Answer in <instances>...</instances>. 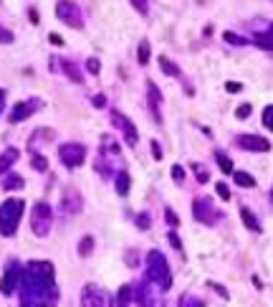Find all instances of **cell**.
Listing matches in <instances>:
<instances>
[{"label": "cell", "mask_w": 273, "mask_h": 307, "mask_svg": "<svg viewBox=\"0 0 273 307\" xmlns=\"http://www.w3.org/2000/svg\"><path fill=\"white\" fill-rule=\"evenodd\" d=\"M23 287V307H53L56 302V282L51 261H28L21 277Z\"/></svg>", "instance_id": "6da1fadb"}, {"label": "cell", "mask_w": 273, "mask_h": 307, "mask_svg": "<svg viewBox=\"0 0 273 307\" xmlns=\"http://www.w3.org/2000/svg\"><path fill=\"white\" fill-rule=\"evenodd\" d=\"M147 277L154 282V284H159L162 289H170L172 287V272H170V264H167V259H165V254L162 251H157V249H152L149 254H147Z\"/></svg>", "instance_id": "7a4b0ae2"}, {"label": "cell", "mask_w": 273, "mask_h": 307, "mask_svg": "<svg viewBox=\"0 0 273 307\" xmlns=\"http://www.w3.org/2000/svg\"><path fill=\"white\" fill-rule=\"evenodd\" d=\"M23 201L18 198H8L3 206H0V236H13L18 229V221L23 216Z\"/></svg>", "instance_id": "3957f363"}, {"label": "cell", "mask_w": 273, "mask_h": 307, "mask_svg": "<svg viewBox=\"0 0 273 307\" xmlns=\"http://www.w3.org/2000/svg\"><path fill=\"white\" fill-rule=\"evenodd\" d=\"M51 218H53V211L48 203H36L33 206V213H31V229L36 236H48L51 231Z\"/></svg>", "instance_id": "277c9868"}, {"label": "cell", "mask_w": 273, "mask_h": 307, "mask_svg": "<svg viewBox=\"0 0 273 307\" xmlns=\"http://www.w3.org/2000/svg\"><path fill=\"white\" fill-rule=\"evenodd\" d=\"M59 158H61L64 165H69V168H79V165L86 160V147L79 145V142H66V145L59 147Z\"/></svg>", "instance_id": "5b68a950"}, {"label": "cell", "mask_w": 273, "mask_h": 307, "mask_svg": "<svg viewBox=\"0 0 273 307\" xmlns=\"http://www.w3.org/2000/svg\"><path fill=\"white\" fill-rule=\"evenodd\" d=\"M56 16H59V21H64V23L71 26V28H81V26H84V21H81V11H79L76 3H71V0H59Z\"/></svg>", "instance_id": "8992f818"}, {"label": "cell", "mask_w": 273, "mask_h": 307, "mask_svg": "<svg viewBox=\"0 0 273 307\" xmlns=\"http://www.w3.org/2000/svg\"><path fill=\"white\" fill-rule=\"evenodd\" d=\"M192 213H195V218H197L200 224H205V226H210V224H215V221L220 218V213L215 211V206H212L210 198H197V201H192Z\"/></svg>", "instance_id": "52a82bcc"}, {"label": "cell", "mask_w": 273, "mask_h": 307, "mask_svg": "<svg viewBox=\"0 0 273 307\" xmlns=\"http://www.w3.org/2000/svg\"><path fill=\"white\" fill-rule=\"evenodd\" d=\"M21 277H23V269L18 267V261H11L8 272L3 274V279H0V292H3V294H13L21 287Z\"/></svg>", "instance_id": "ba28073f"}, {"label": "cell", "mask_w": 273, "mask_h": 307, "mask_svg": "<svg viewBox=\"0 0 273 307\" xmlns=\"http://www.w3.org/2000/svg\"><path fill=\"white\" fill-rule=\"evenodd\" d=\"M84 304L86 307H112V294L104 289H96L94 284H86L84 289Z\"/></svg>", "instance_id": "9c48e42d"}, {"label": "cell", "mask_w": 273, "mask_h": 307, "mask_svg": "<svg viewBox=\"0 0 273 307\" xmlns=\"http://www.w3.org/2000/svg\"><path fill=\"white\" fill-rule=\"evenodd\" d=\"M112 122H114V124H117V127L124 132V140H127V145H132V147H134V145L139 142V135H137V129H134L132 119H127L122 112H117V109H114V112H112Z\"/></svg>", "instance_id": "30bf717a"}, {"label": "cell", "mask_w": 273, "mask_h": 307, "mask_svg": "<svg viewBox=\"0 0 273 307\" xmlns=\"http://www.w3.org/2000/svg\"><path fill=\"white\" fill-rule=\"evenodd\" d=\"M235 145H240L243 150H250V152H268L270 150V142L265 137H258V135H238Z\"/></svg>", "instance_id": "8fae6325"}, {"label": "cell", "mask_w": 273, "mask_h": 307, "mask_svg": "<svg viewBox=\"0 0 273 307\" xmlns=\"http://www.w3.org/2000/svg\"><path fill=\"white\" fill-rule=\"evenodd\" d=\"M38 109V102L36 99H31V102H18L16 107H13V112H11V124H18V122H23V119H28L33 112Z\"/></svg>", "instance_id": "7c38bea8"}, {"label": "cell", "mask_w": 273, "mask_h": 307, "mask_svg": "<svg viewBox=\"0 0 273 307\" xmlns=\"http://www.w3.org/2000/svg\"><path fill=\"white\" fill-rule=\"evenodd\" d=\"M147 99H149V109H152V114H154V122L162 124V112H159L162 94H159V89L154 86V81H147Z\"/></svg>", "instance_id": "4fadbf2b"}, {"label": "cell", "mask_w": 273, "mask_h": 307, "mask_svg": "<svg viewBox=\"0 0 273 307\" xmlns=\"http://www.w3.org/2000/svg\"><path fill=\"white\" fill-rule=\"evenodd\" d=\"M134 299L139 302V307H154V297L147 282H142L139 287H134Z\"/></svg>", "instance_id": "5bb4252c"}, {"label": "cell", "mask_w": 273, "mask_h": 307, "mask_svg": "<svg viewBox=\"0 0 273 307\" xmlns=\"http://www.w3.org/2000/svg\"><path fill=\"white\" fill-rule=\"evenodd\" d=\"M253 43H255L258 49H263V51H273V23H270V28H268L265 33H255Z\"/></svg>", "instance_id": "9a60e30c"}, {"label": "cell", "mask_w": 273, "mask_h": 307, "mask_svg": "<svg viewBox=\"0 0 273 307\" xmlns=\"http://www.w3.org/2000/svg\"><path fill=\"white\" fill-rule=\"evenodd\" d=\"M59 64H61L64 74H66L71 81H76V84H81V81H84V76H81V71H79V66H76L74 61H59Z\"/></svg>", "instance_id": "2e32d148"}, {"label": "cell", "mask_w": 273, "mask_h": 307, "mask_svg": "<svg viewBox=\"0 0 273 307\" xmlns=\"http://www.w3.org/2000/svg\"><path fill=\"white\" fill-rule=\"evenodd\" d=\"M16 160H18V150H16V147H8L3 155H0V173H6Z\"/></svg>", "instance_id": "e0dca14e"}, {"label": "cell", "mask_w": 273, "mask_h": 307, "mask_svg": "<svg viewBox=\"0 0 273 307\" xmlns=\"http://www.w3.org/2000/svg\"><path fill=\"white\" fill-rule=\"evenodd\" d=\"M132 297H134V287H132V284H124V287L119 289V294H117V307H129Z\"/></svg>", "instance_id": "ac0fdd59"}, {"label": "cell", "mask_w": 273, "mask_h": 307, "mask_svg": "<svg viewBox=\"0 0 273 307\" xmlns=\"http://www.w3.org/2000/svg\"><path fill=\"white\" fill-rule=\"evenodd\" d=\"M114 186H117V193H119V196H127V193H129V186H132L129 173H127V170H122V173L117 176V183H114Z\"/></svg>", "instance_id": "d6986e66"}, {"label": "cell", "mask_w": 273, "mask_h": 307, "mask_svg": "<svg viewBox=\"0 0 273 307\" xmlns=\"http://www.w3.org/2000/svg\"><path fill=\"white\" fill-rule=\"evenodd\" d=\"M233 178H235V183H238L240 188H255V178L248 176V173H243V170L233 173Z\"/></svg>", "instance_id": "ffe728a7"}, {"label": "cell", "mask_w": 273, "mask_h": 307, "mask_svg": "<svg viewBox=\"0 0 273 307\" xmlns=\"http://www.w3.org/2000/svg\"><path fill=\"white\" fill-rule=\"evenodd\" d=\"M240 218H243V224L250 229V231H260V224H258V218L248 211V208H240Z\"/></svg>", "instance_id": "44dd1931"}, {"label": "cell", "mask_w": 273, "mask_h": 307, "mask_svg": "<svg viewBox=\"0 0 273 307\" xmlns=\"http://www.w3.org/2000/svg\"><path fill=\"white\" fill-rule=\"evenodd\" d=\"M157 61H159V69H162L167 76H180V69H177V66H175V64L167 59V56H159Z\"/></svg>", "instance_id": "7402d4cb"}, {"label": "cell", "mask_w": 273, "mask_h": 307, "mask_svg": "<svg viewBox=\"0 0 273 307\" xmlns=\"http://www.w3.org/2000/svg\"><path fill=\"white\" fill-rule=\"evenodd\" d=\"M3 188H6V191H18V188H23V178L16 176V173H11V176H6Z\"/></svg>", "instance_id": "603a6c76"}, {"label": "cell", "mask_w": 273, "mask_h": 307, "mask_svg": "<svg viewBox=\"0 0 273 307\" xmlns=\"http://www.w3.org/2000/svg\"><path fill=\"white\" fill-rule=\"evenodd\" d=\"M180 307H205V304H202V299H197L195 294L187 292V294L180 297Z\"/></svg>", "instance_id": "cb8c5ba5"}, {"label": "cell", "mask_w": 273, "mask_h": 307, "mask_svg": "<svg viewBox=\"0 0 273 307\" xmlns=\"http://www.w3.org/2000/svg\"><path fill=\"white\" fill-rule=\"evenodd\" d=\"M137 59H139V64H142V66H147V64H149V41H142V43H139Z\"/></svg>", "instance_id": "d4e9b609"}, {"label": "cell", "mask_w": 273, "mask_h": 307, "mask_svg": "<svg viewBox=\"0 0 273 307\" xmlns=\"http://www.w3.org/2000/svg\"><path fill=\"white\" fill-rule=\"evenodd\" d=\"M91 249H94V239H91V236H84V239L79 241V254H81V256H89Z\"/></svg>", "instance_id": "484cf974"}, {"label": "cell", "mask_w": 273, "mask_h": 307, "mask_svg": "<svg viewBox=\"0 0 273 307\" xmlns=\"http://www.w3.org/2000/svg\"><path fill=\"white\" fill-rule=\"evenodd\" d=\"M215 158H217V163H220V170H223V173H233V163H230V158L225 155V152H215Z\"/></svg>", "instance_id": "4316f807"}, {"label": "cell", "mask_w": 273, "mask_h": 307, "mask_svg": "<svg viewBox=\"0 0 273 307\" xmlns=\"http://www.w3.org/2000/svg\"><path fill=\"white\" fill-rule=\"evenodd\" d=\"M31 163H33V168H36L38 173H46V170H48V160H46L43 155H33Z\"/></svg>", "instance_id": "83f0119b"}, {"label": "cell", "mask_w": 273, "mask_h": 307, "mask_svg": "<svg viewBox=\"0 0 273 307\" xmlns=\"http://www.w3.org/2000/svg\"><path fill=\"white\" fill-rule=\"evenodd\" d=\"M225 41H228L230 46H245V43H248L243 36H238V33H233V31H228V33H225Z\"/></svg>", "instance_id": "f1b7e54d"}, {"label": "cell", "mask_w": 273, "mask_h": 307, "mask_svg": "<svg viewBox=\"0 0 273 307\" xmlns=\"http://www.w3.org/2000/svg\"><path fill=\"white\" fill-rule=\"evenodd\" d=\"M263 124L273 132V104H268V107L263 109Z\"/></svg>", "instance_id": "f546056e"}, {"label": "cell", "mask_w": 273, "mask_h": 307, "mask_svg": "<svg viewBox=\"0 0 273 307\" xmlns=\"http://www.w3.org/2000/svg\"><path fill=\"white\" fill-rule=\"evenodd\" d=\"M215 193H217L223 201H230V191H228V186H225V183H215Z\"/></svg>", "instance_id": "4dcf8cb0"}, {"label": "cell", "mask_w": 273, "mask_h": 307, "mask_svg": "<svg viewBox=\"0 0 273 307\" xmlns=\"http://www.w3.org/2000/svg\"><path fill=\"white\" fill-rule=\"evenodd\" d=\"M132 6H134L142 16H147V13H149V3H147V0H132Z\"/></svg>", "instance_id": "1f68e13d"}, {"label": "cell", "mask_w": 273, "mask_h": 307, "mask_svg": "<svg viewBox=\"0 0 273 307\" xmlns=\"http://www.w3.org/2000/svg\"><path fill=\"white\" fill-rule=\"evenodd\" d=\"M250 112H253V107H250V104H240V107L235 109V117H238V119H245Z\"/></svg>", "instance_id": "d6a6232c"}, {"label": "cell", "mask_w": 273, "mask_h": 307, "mask_svg": "<svg viewBox=\"0 0 273 307\" xmlns=\"http://www.w3.org/2000/svg\"><path fill=\"white\" fill-rule=\"evenodd\" d=\"M165 218H167V224H170V226H180V216H177L172 208H167V211H165Z\"/></svg>", "instance_id": "836d02e7"}, {"label": "cell", "mask_w": 273, "mask_h": 307, "mask_svg": "<svg viewBox=\"0 0 273 307\" xmlns=\"http://www.w3.org/2000/svg\"><path fill=\"white\" fill-rule=\"evenodd\" d=\"M0 43H13V33L3 26H0Z\"/></svg>", "instance_id": "e575fe53"}, {"label": "cell", "mask_w": 273, "mask_h": 307, "mask_svg": "<svg viewBox=\"0 0 273 307\" xmlns=\"http://www.w3.org/2000/svg\"><path fill=\"white\" fill-rule=\"evenodd\" d=\"M137 226H139L142 231H147V229H149V216H147V213H139V216H137Z\"/></svg>", "instance_id": "d590c367"}, {"label": "cell", "mask_w": 273, "mask_h": 307, "mask_svg": "<svg viewBox=\"0 0 273 307\" xmlns=\"http://www.w3.org/2000/svg\"><path fill=\"white\" fill-rule=\"evenodd\" d=\"M167 239H170V244H172L177 251H182V241H180V236H177L175 231H170V236H167Z\"/></svg>", "instance_id": "8d00e7d4"}, {"label": "cell", "mask_w": 273, "mask_h": 307, "mask_svg": "<svg viewBox=\"0 0 273 307\" xmlns=\"http://www.w3.org/2000/svg\"><path fill=\"white\" fill-rule=\"evenodd\" d=\"M86 69H89L91 74H99V69H101V66H99V59H89V61H86Z\"/></svg>", "instance_id": "74e56055"}, {"label": "cell", "mask_w": 273, "mask_h": 307, "mask_svg": "<svg viewBox=\"0 0 273 307\" xmlns=\"http://www.w3.org/2000/svg\"><path fill=\"white\" fill-rule=\"evenodd\" d=\"M94 107H96V109H104V107H106V97H104V94H96V97H94Z\"/></svg>", "instance_id": "f35d334b"}, {"label": "cell", "mask_w": 273, "mask_h": 307, "mask_svg": "<svg viewBox=\"0 0 273 307\" xmlns=\"http://www.w3.org/2000/svg\"><path fill=\"white\" fill-rule=\"evenodd\" d=\"M152 155H154V160H162V147H159V142H154V140H152Z\"/></svg>", "instance_id": "ab89813d"}, {"label": "cell", "mask_w": 273, "mask_h": 307, "mask_svg": "<svg viewBox=\"0 0 273 307\" xmlns=\"http://www.w3.org/2000/svg\"><path fill=\"white\" fill-rule=\"evenodd\" d=\"M225 89H228L230 94H235V92H240V89H243V84H238V81H228V84H225Z\"/></svg>", "instance_id": "60d3db41"}, {"label": "cell", "mask_w": 273, "mask_h": 307, "mask_svg": "<svg viewBox=\"0 0 273 307\" xmlns=\"http://www.w3.org/2000/svg\"><path fill=\"white\" fill-rule=\"evenodd\" d=\"M210 287H212V289H215V292H217L223 299H228V297H230V294L225 292V287H223V284H212V282H210Z\"/></svg>", "instance_id": "b9f144b4"}, {"label": "cell", "mask_w": 273, "mask_h": 307, "mask_svg": "<svg viewBox=\"0 0 273 307\" xmlns=\"http://www.w3.org/2000/svg\"><path fill=\"white\" fill-rule=\"evenodd\" d=\"M172 178H175V181H182V178H185V170H182L180 165H175V168H172Z\"/></svg>", "instance_id": "7bdbcfd3"}, {"label": "cell", "mask_w": 273, "mask_h": 307, "mask_svg": "<svg viewBox=\"0 0 273 307\" xmlns=\"http://www.w3.org/2000/svg\"><path fill=\"white\" fill-rule=\"evenodd\" d=\"M48 41H51L53 46H64V38H61L59 33H51V36H48Z\"/></svg>", "instance_id": "ee69618b"}, {"label": "cell", "mask_w": 273, "mask_h": 307, "mask_svg": "<svg viewBox=\"0 0 273 307\" xmlns=\"http://www.w3.org/2000/svg\"><path fill=\"white\" fill-rule=\"evenodd\" d=\"M195 170H197V181H200V183H207V173H205L200 165H195Z\"/></svg>", "instance_id": "f6af8a7d"}, {"label": "cell", "mask_w": 273, "mask_h": 307, "mask_svg": "<svg viewBox=\"0 0 273 307\" xmlns=\"http://www.w3.org/2000/svg\"><path fill=\"white\" fill-rule=\"evenodd\" d=\"M127 264H137V254H132V251H127Z\"/></svg>", "instance_id": "bcb514c9"}, {"label": "cell", "mask_w": 273, "mask_h": 307, "mask_svg": "<svg viewBox=\"0 0 273 307\" xmlns=\"http://www.w3.org/2000/svg\"><path fill=\"white\" fill-rule=\"evenodd\" d=\"M3 107H6V92L0 89V112H3Z\"/></svg>", "instance_id": "7dc6e473"}, {"label": "cell", "mask_w": 273, "mask_h": 307, "mask_svg": "<svg viewBox=\"0 0 273 307\" xmlns=\"http://www.w3.org/2000/svg\"><path fill=\"white\" fill-rule=\"evenodd\" d=\"M162 307H170V304H162Z\"/></svg>", "instance_id": "c3c4849f"}, {"label": "cell", "mask_w": 273, "mask_h": 307, "mask_svg": "<svg viewBox=\"0 0 273 307\" xmlns=\"http://www.w3.org/2000/svg\"><path fill=\"white\" fill-rule=\"evenodd\" d=\"M270 198H273V193H270Z\"/></svg>", "instance_id": "681fc988"}]
</instances>
